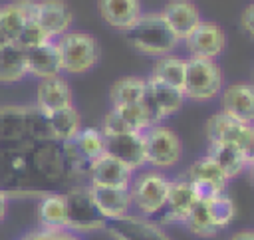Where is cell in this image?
I'll list each match as a JSON object with an SVG mask.
<instances>
[{"label": "cell", "mask_w": 254, "mask_h": 240, "mask_svg": "<svg viewBox=\"0 0 254 240\" xmlns=\"http://www.w3.org/2000/svg\"><path fill=\"white\" fill-rule=\"evenodd\" d=\"M125 40L139 52L149 56H167L179 44V38L163 18V14H141V18L129 26L125 32Z\"/></svg>", "instance_id": "obj_1"}, {"label": "cell", "mask_w": 254, "mask_h": 240, "mask_svg": "<svg viewBox=\"0 0 254 240\" xmlns=\"http://www.w3.org/2000/svg\"><path fill=\"white\" fill-rule=\"evenodd\" d=\"M62 56V69L67 73H85L99 61V42L85 32H65L58 40Z\"/></svg>", "instance_id": "obj_2"}, {"label": "cell", "mask_w": 254, "mask_h": 240, "mask_svg": "<svg viewBox=\"0 0 254 240\" xmlns=\"http://www.w3.org/2000/svg\"><path fill=\"white\" fill-rule=\"evenodd\" d=\"M220 89H222V71L218 63L214 60L190 56L187 60V69H185V83H183L185 97L206 101L218 95Z\"/></svg>", "instance_id": "obj_3"}, {"label": "cell", "mask_w": 254, "mask_h": 240, "mask_svg": "<svg viewBox=\"0 0 254 240\" xmlns=\"http://www.w3.org/2000/svg\"><path fill=\"white\" fill-rule=\"evenodd\" d=\"M169 184L171 180L157 173V171H147L139 175L135 180H131V198L137 210L145 216H155L163 210L169 194Z\"/></svg>", "instance_id": "obj_4"}, {"label": "cell", "mask_w": 254, "mask_h": 240, "mask_svg": "<svg viewBox=\"0 0 254 240\" xmlns=\"http://www.w3.org/2000/svg\"><path fill=\"white\" fill-rule=\"evenodd\" d=\"M206 137L210 143H230L242 149L246 159L254 157V125L240 123L224 111L212 115L206 123Z\"/></svg>", "instance_id": "obj_5"}, {"label": "cell", "mask_w": 254, "mask_h": 240, "mask_svg": "<svg viewBox=\"0 0 254 240\" xmlns=\"http://www.w3.org/2000/svg\"><path fill=\"white\" fill-rule=\"evenodd\" d=\"M67 208V230L91 232L105 228V216L95 206L89 188H71L65 194Z\"/></svg>", "instance_id": "obj_6"}, {"label": "cell", "mask_w": 254, "mask_h": 240, "mask_svg": "<svg viewBox=\"0 0 254 240\" xmlns=\"http://www.w3.org/2000/svg\"><path fill=\"white\" fill-rule=\"evenodd\" d=\"M145 137V161L157 169H169L181 159L179 137L163 125H153L143 131Z\"/></svg>", "instance_id": "obj_7"}, {"label": "cell", "mask_w": 254, "mask_h": 240, "mask_svg": "<svg viewBox=\"0 0 254 240\" xmlns=\"http://www.w3.org/2000/svg\"><path fill=\"white\" fill-rule=\"evenodd\" d=\"M105 230L113 240H173L153 220L133 214L105 220Z\"/></svg>", "instance_id": "obj_8"}, {"label": "cell", "mask_w": 254, "mask_h": 240, "mask_svg": "<svg viewBox=\"0 0 254 240\" xmlns=\"http://www.w3.org/2000/svg\"><path fill=\"white\" fill-rule=\"evenodd\" d=\"M103 153L125 163L133 171L147 163L145 161V137L139 131L105 137L103 139Z\"/></svg>", "instance_id": "obj_9"}, {"label": "cell", "mask_w": 254, "mask_h": 240, "mask_svg": "<svg viewBox=\"0 0 254 240\" xmlns=\"http://www.w3.org/2000/svg\"><path fill=\"white\" fill-rule=\"evenodd\" d=\"M185 42H187V48H189V52L192 56L214 60L224 50L226 34H224V30L218 24H214V22H202L200 20L198 26L185 38Z\"/></svg>", "instance_id": "obj_10"}, {"label": "cell", "mask_w": 254, "mask_h": 240, "mask_svg": "<svg viewBox=\"0 0 254 240\" xmlns=\"http://www.w3.org/2000/svg\"><path fill=\"white\" fill-rule=\"evenodd\" d=\"M89 180L93 186L129 188L133 180V169H129L125 163L103 153L101 157L89 163Z\"/></svg>", "instance_id": "obj_11"}, {"label": "cell", "mask_w": 254, "mask_h": 240, "mask_svg": "<svg viewBox=\"0 0 254 240\" xmlns=\"http://www.w3.org/2000/svg\"><path fill=\"white\" fill-rule=\"evenodd\" d=\"M194 204H196V196L190 188V182L187 179L171 180L167 202H165L163 210L159 212L161 220L163 222H185V218L189 216V212Z\"/></svg>", "instance_id": "obj_12"}, {"label": "cell", "mask_w": 254, "mask_h": 240, "mask_svg": "<svg viewBox=\"0 0 254 240\" xmlns=\"http://www.w3.org/2000/svg\"><path fill=\"white\" fill-rule=\"evenodd\" d=\"M222 111L232 119L254 125V85L252 83H232L224 89Z\"/></svg>", "instance_id": "obj_13"}, {"label": "cell", "mask_w": 254, "mask_h": 240, "mask_svg": "<svg viewBox=\"0 0 254 240\" xmlns=\"http://www.w3.org/2000/svg\"><path fill=\"white\" fill-rule=\"evenodd\" d=\"M71 8L64 0H42L36 6V22L56 40L62 34L69 32L71 26Z\"/></svg>", "instance_id": "obj_14"}, {"label": "cell", "mask_w": 254, "mask_h": 240, "mask_svg": "<svg viewBox=\"0 0 254 240\" xmlns=\"http://www.w3.org/2000/svg\"><path fill=\"white\" fill-rule=\"evenodd\" d=\"M89 194L95 202V206L99 208V212L105 216V220L109 218H119L129 214L131 206H133V198H131V190L129 188H119V186H89Z\"/></svg>", "instance_id": "obj_15"}, {"label": "cell", "mask_w": 254, "mask_h": 240, "mask_svg": "<svg viewBox=\"0 0 254 240\" xmlns=\"http://www.w3.org/2000/svg\"><path fill=\"white\" fill-rule=\"evenodd\" d=\"M26 67H28V73L40 79L60 75L64 69H62V56H60L56 40L42 44L38 48L26 50Z\"/></svg>", "instance_id": "obj_16"}, {"label": "cell", "mask_w": 254, "mask_h": 240, "mask_svg": "<svg viewBox=\"0 0 254 240\" xmlns=\"http://www.w3.org/2000/svg\"><path fill=\"white\" fill-rule=\"evenodd\" d=\"M161 14L179 40H185L200 22L198 8L190 0H171Z\"/></svg>", "instance_id": "obj_17"}, {"label": "cell", "mask_w": 254, "mask_h": 240, "mask_svg": "<svg viewBox=\"0 0 254 240\" xmlns=\"http://www.w3.org/2000/svg\"><path fill=\"white\" fill-rule=\"evenodd\" d=\"M36 0H16L0 6V28L10 42H16L26 22L36 18Z\"/></svg>", "instance_id": "obj_18"}, {"label": "cell", "mask_w": 254, "mask_h": 240, "mask_svg": "<svg viewBox=\"0 0 254 240\" xmlns=\"http://www.w3.org/2000/svg\"><path fill=\"white\" fill-rule=\"evenodd\" d=\"M71 105V89L62 75H52L40 79L38 85V109L42 113H52Z\"/></svg>", "instance_id": "obj_19"}, {"label": "cell", "mask_w": 254, "mask_h": 240, "mask_svg": "<svg viewBox=\"0 0 254 240\" xmlns=\"http://www.w3.org/2000/svg\"><path fill=\"white\" fill-rule=\"evenodd\" d=\"M101 18L117 30H127L141 18V2L139 0H99Z\"/></svg>", "instance_id": "obj_20"}, {"label": "cell", "mask_w": 254, "mask_h": 240, "mask_svg": "<svg viewBox=\"0 0 254 240\" xmlns=\"http://www.w3.org/2000/svg\"><path fill=\"white\" fill-rule=\"evenodd\" d=\"M46 121H48V129H50L52 139L62 141V143L73 139L81 127V117L73 105L46 113Z\"/></svg>", "instance_id": "obj_21"}, {"label": "cell", "mask_w": 254, "mask_h": 240, "mask_svg": "<svg viewBox=\"0 0 254 240\" xmlns=\"http://www.w3.org/2000/svg\"><path fill=\"white\" fill-rule=\"evenodd\" d=\"M208 157L220 167V171L228 179L240 175L248 165V159L242 153V149L236 145H230V143H210Z\"/></svg>", "instance_id": "obj_22"}, {"label": "cell", "mask_w": 254, "mask_h": 240, "mask_svg": "<svg viewBox=\"0 0 254 240\" xmlns=\"http://www.w3.org/2000/svg\"><path fill=\"white\" fill-rule=\"evenodd\" d=\"M38 220L44 230H67L65 194H48L40 200Z\"/></svg>", "instance_id": "obj_23"}, {"label": "cell", "mask_w": 254, "mask_h": 240, "mask_svg": "<svg viewBox=\"0 0 254 240\" xmlns=\"http://www.w3.org/2000/svg\"><path fill=\"white\" fill-rule=\"evenodd\" d=\"M26 73H28L26 50H22L14 42L2 46L0 48V81L14 83V81H20Z\"/></svg>", "instance_id": "obj_24"}, {"label": "cell", "mask_w": 254, "mask_h": 240, "mask_svg": "<svg viewBox=\"0 0 254 240\" xmlns=\"http://www.w3.org/2000/svg\"><path fill=\"white\" fill-rule=\"evenodd\" d=\"M147 91V79L141 77H123L117 79L109 89L111 107H123L129 103H139Z\"/></svg>", "instance_id": "obj_25"}, {"label": "cell", "mask_w": 254, "mask_h": 240, "mask_svg": "<svg viewBox=\"0 0 254 240\" xmlns=\"http://www.w3.org/2000/svg\"><path fill=\"white\" fill-rule=\"evenodd\" d=\"M185 69H187V60H183L179 56H173V54H167V56H161L155 61L151 77H155V79H159L167 85H173L177 89H183Z\"/></svg>", "instance_id": "obj_26"}, {"label": "cell", "mask_w": 254, "mask_h": 240, "mask_svg": "<svg viewBox=\"0 0 254 240\" xmlns=\"http://www.w3.org/2000/svg\"><path fill=\"white\" fill-rule=\"evenodd\" d=\"M147 89L149 93L153 95V99L157 101V105L161 107V111L167 115L179 111V107H183V101H185V93L183 89H177L173 85H167L155 77H149L147 79Z\"/></svg>", "instance_id": "obj_27"}, {"label": "cell", "mask_w": 254, "mask_h": 240, "mask_svg": "<svg viewBox=\"0 0 254 240\" xmlns=\"http://www.w3.org/2000/svg\"><path fill=\"white\" fill-rule=\"evenodd\" d=\"M103 133L97 129H79V133L69 139L67 143L75 149V157L83 161H95L97 157L103 155Z\"/></svg>", "instance_id": "obj_28"}, {"label": "cell", "mask_w": 254, "mask_h": 240, "mask_svg": "<svg viewBox=\"0 0 254 240\" xmlns=\"http://www.w3.org/2000/svg\"><path fill=\"white\" fill-rule=\"evenodd\" d=\"M185 179H187V180H202V182H210V184H214V186H216L218 190H222V192H224L226 182H228V177L220 171V167H218L208 155L202 157V159H198V161H194V163L189 167Z\"/></svg>", "instance_id": "obj_29"}, {"label": "cell", "mask_w": 254, "mask_h": 240, "mask_svg": "<svg viewBox=\"0 0 254 240\" xmlns=\"http://www.w3.org/2000/svg\"><path fill=\"white\" fill-rule=\"evenodd\" d=\"M185 226H187L192 234L202 236V238H210V236H214V234L218 232L216 224H214L212 218H210V212H208V208H206V202H196V204L190 208L189 216L185 218Z\"/></svg>", "instance_id": "obj_30"}, {"label": "cell", "mask_w": 254, "mask_h": 240, "mask_svg": "<svg viewBox=\"0 0 254 240\" xmlns=\"http://www.w3.org/2000/svg\"><path fill=\"white\" fill-rule=\"evenodd\" d=\"M206 208H208L210 218H212V222L216 224L218 230L226 228L234 218V202L226 192H220L214 198L206 200Z\"/></svg>", "instance_id": "obj_31"}, {"label": "cell", "mask_w": 254, "mask_h": 240, "mask_svg": "<svg viewBox=\"0 0 254 240\" xmlns=\"http://www.w3.org/2000/svg\"><path fill=\"white\" fill-rule=\"evenodd\" d=\"M54 38L36 22V20H30V22H26V26L22 28V32H20V36L16 38V42L14 44H18L22 50H30V48H38V46H42V44H48V42H52Z\"/></svg>", "instance_id": "obj_32"}, {"label": "cell", "mask_w": 254, "mask_h": 240, "mask_svg": "<svg viewBox=\"0 0 254 240\" xmlns=\"http://www.w3.org/2000/svg\"><path fill=\"white\" fill-rule=\"evenodd\" d=\"M113 109H117V113L123 117V121L129 125L131 131L143 133L149 127H153L151 121H149V115H147L145 107L141 105V101L139 103H129V105H123V107H113Z\"/></svg>", "instance_id": "obj_33"}, {"label": "cell", "mask_w": 254, "mask_h": 240, "mask_svg": "<svg viewBox=\"0 0 254 240\" xmlns=\"http://www.w3.org/2000/svg\"><path fill=\"white\" fill-rule=\"evenodd\" d=\"M103 137H111V135H121V133H131L129 125L123 121V117L117 113V109H109L103 117Z\"/></svg>", "instance_id": "obj_34"}, {"label": "cell", "mask_w": 254, "mask_h": 240, "mask_svg": "<svg viewBox=\"0 0 254 240\" xmlns=\"http://www.w3.org/2000/svg\"><path fill=\"white\" fill-rule=\"evenodd\" d=\"M20 240H81L77 234H73L71 230H34L24 234Z\"/></svg>", "instance_id": "obj_35"}, {"label": "cell", "mask_w": 254, "mask_h": 240, "mask_svg": "<svg viewBox=\"0 0 254 240\" xmlns=\"http://www.w3.org/2000/svg\"><path fill=\"white\" fill-rule=\"evenodd\" d=\"M242 28L254 38V4H250V6L242 12Z\"/></svg>", "instance_id": "obj_36"}, {"label": "cell", "mask_w": 254, "mask_h": 240, "mask_svg": "<svg viewBox=\"0 0 254 240\" xmlns=\"http://www.w3.org/2000/svg\"><path fill=\"white\" fill-rule=\"evenodd\" d=\"M230 240H254V230H240L230 236Z\"/></svg>", "instance_id": "obj_37"}, {"label": "cell", "mask_w": 254, "mask_h": 240, "mask_svg": "<svg viewBox=\"0 0 254 240\" xmlns=\"http://www.w3.org/2000/svg\"><path fill=\"white\" fill-rule=\"evenodd\" d=\"M6 204H8L6 192L0 188V222H2V220H4V216H6Z\"/></svg>", "instance_id": "obj_38"}, {"label": "cell", "mask_w": 254, "mask_h": 240, "mask_svg": "<svg viewBox=\"0 0 254 240\" xmlns=\"http://www.w3.org/2000/svg\"><path fill=\"white\" fill-rule=\"evenodd\" d=\"M248 173H250V177H252V180H254V157L252 159H248Z\"/></svg>", "instance_id": "obj_39"}, {"label": "cell", "mask_w": 254, "mask_h": 240, "mask_svg": "<svg viewBox=\"0 0 254 240\" xmlns=\"http://www.w3.org/2000/svg\"><path fill=\"white\" fill-rule=\"evenodd\" d=\"M6 44H10V40L6 38V34H4V32H2V28H0V48H2V46H6Z\"/></svg>", "instance_id": "obj_40"}, {"label": "cell", "mask_w": 254, "mask_h": 240, "mask_svg": "<svg viewBox=\"0 0 254 240\" xmlns=\"http://www.w3.org/2000/svg\"><path fill=\"white\" fill-rule=\"evenodd\" d=\"M252 75H254V71H252ZM252 85H254V83H252Z\"/></svg>", "instance_id": "obj_41"}]
</instances>
